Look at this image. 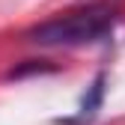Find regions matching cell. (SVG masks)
<instances>
[{"label": "cell", "instance_id": "1", "mask_svg": "<svg viewBox=\"0 0 125 125\" xmlns=\"http://www.w3.org/2000/svg\"><path fill=\"white\" fill-rule=\"evenodd\" d=\"M113 24H116V12L104 3H95L33 27L27 39L42 48H77V45H95L107 39L113 33Z\"/></svg>", "mask_w": 125, "mask_h": 125}, {"label": "cell", "instance_id": "2", "mask_svg": "<svg viewBox=\"0 0 125 125\" xmlns=\"http://www.w3.org/2000/svg\"><path fill=\"white\" fill-rule=\"evenodd\" d=\"M104 81H107L104 74H95V81L89 83L86 95L81 98L77 116H72V119H57V122H62V125H81V122H89L92 116L98 113V107H101V98H104Z\"/></svg>", "mask_w": 125, "mask_h": 125}]
</instances>
